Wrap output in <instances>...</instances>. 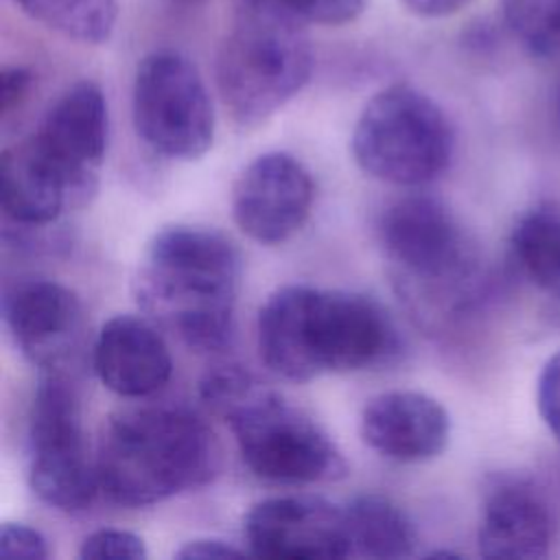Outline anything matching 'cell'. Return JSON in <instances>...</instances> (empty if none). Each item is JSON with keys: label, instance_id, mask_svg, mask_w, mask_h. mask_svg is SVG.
Here are the masks:
<instances>
[{"label": "cell", "instance_id": "obj_22", "mask_svg": "<svg viewBox=\"0 0 560 560\" xmlns=\"http://www.w3.org/2000/svg\"><path fill=\"white\" fill-rule=\"evenodd\" d=\"M79 558L83 560H144V540L127 529H96L81 542Z\"/></svg>", "mask_w": 560, "mask_h": 560}, {"label": "cell", "instance_id": "obj_18", "mask_svg": "<svg viewBox=\"0 0 560 560\" xmlns=\"http://www.w3.org/2000/svg\"><path fill=\"white\" fill-rule=\"evenodd\" d=\"M352 553L368 558L411 556L418 534L409 514L383 494H359L346 508Z\"/></svg>", "mask_w": 560, "mask_h": 560}, {"label": "cell", "instance_id": "obj_9", "mask_svg": "<svg viewBox=\"0 0 560 560\" xmlns=\"http://www.w3.org/2000/svg\"><path fill=\"white\" fill-rule=\"evenodd\" d=\"M378 243L407 291L448 287L472 265L462 225L440 199L429 195L392 201L378 219Z\"/></svg>", "mask_w": 560, "mask_h": 560}, {"label": "cell", "instance_id": "obj_10", "mask_svg": "<svg viewBox=\"0 0 560 560\" xmlns=\"http://www.w3.org/2000/svg\"><path fill=\"white\" fill-rule=\"evenodd\" d=\"M315 188L311 173L289 153L271 151L252 160L232 188L236 225L256 243L278 245L308 219Z\"/></svg>", "mask_w": 560, "mask_h": 560}, {"label": "cell", "instance_id": "obj_14", "mask_svg": "<svg viewBox=\"0 0 560 560\" xmlns=\"http://www.w3.org/2000/svg\"><path fill=\"white\" fill-rule=\"evenodd\" d=\"M39 142L72 177L81 201L96 188L107 147V103L94 81H77L46 112Z\"/></svg>", "mask_w": 560, "mask_h": 560}, {"label": "cell", "instance_id": "obj_8", "mask_svg": "<svg viewBox=\"0 0 560 560\" xmlns=\"http://www.w3.org/2000/svg\"><path fill=\"white\" fill-rule=\"evenodd\" d=\"M133 127L142 142L168 160H197L214 138V109L197 66L175 50L147 55L131 92Z\"/></svg>", "mask_w": 560, "mask_h": 560}, {"label": "cell", "instance_id": "obj_13", "mask_svg": "<svg viewBox=\"0 0 560 560\" xmlns=\"http://www.w3.org/2000/svg\"><path fill=\"white\" fill-rule=\"evenodd\" d=\"M448 435V411L422 392L378 394L368 400L361 413L363 442L392 462H429L446 448Z\"/></svg>", "mask_w": 560, "mask_h": 560}, {"label": "cell", "instance_id": "obj_6", "mask_svg": "<svg viewBox=\"0 0 560 560\" xmlns=\"http://www.w3.org/2000/svg\"><path fill=\"white\" fill-rule=\"evenodd\" d=\"M455 136L442 107L424 92L396 83L376 92L352 131V155L372 177L418 186L442 175Z\"/></svg>", "mask_w": 560, "mask_h": 560}, {"label": "cell", "instance_id": "obj_1", "mask_svg": "<svg viewBox=\"0 0 560 560\" xmlns=\"http://www.w3.org/2000/svg\"><path fill=\"white\" fill-rule=\"evenodd\" d=\"M258 350L282 378L313 381L383 365L398 354L400 337L370 295L289 284L258 313Z\"/></svg>", "mask_w": 560, "mask_h": 560}, {"label": "cell", "instance_id": "obj_2", "mask_svg": "<svg viewBox=\"0 0 560 560\" xmlns=\"http://www.w3.org/2000/svg\"><path fill=\"white\" fill-rule=\"evenodd\" d=\"M241 254L217 230L168 225L149 241L133 280L142 308L195 350L230 343Z\"/></svg>", "mask_w": 560, "mask_h": 560}, {"label": "cell", "instance_id": "obj_5", "mask_svg": "<svg viewBox=\"0 0 560 560\" xmlns=\"http://www.w3.org/2000/svg\"><path fill=\"white\" fill-rule=\"evenodd\" d=\"M313 50L300 20L273 0H238L221 44L217 85L238 125H258L311 79Z\"/></svg>", "mask_w": 560, "mask_h": 560}, {"label": "cell", "instance_id": "obj_20", "mask_svg": "<svg viewBox=\"0 0 560 560\" xmlns=\"http://www.w3.org/2000/svg\"><path fill=\"white\" fill-rule=\"evenodd\" d=\"M13 2L31 20L81 44L107 42L118 18L116 0H13Z\"/></svg>", "mask_w": 560, "mask_h": 560}, {"label": "cell", "instance_id": "obj_17", "mask_svg": "<svg viewBox=\"0 0 560 560\" xmlns=\"http://www.w3.org/2000/svg\"><path fill=\"white\" fill-rule=\"evenodd\" d=\"M477 545L492 560L545 558L551 547V516L532 488L503 481L488 492Z\"/></svg>", "mask_w": 560, "mask_h": 560}, {"label": "cell", "instance_id": "obj_4", "mask_svg": "<svg viewBox=\"0 0 560 560\" xmlns=\"http://www.w3.org/2000/svg\"><path fill=\"white\" fill-rule=\"evenodd\" d=\"M201 400L232 429L247 468L273 483L341 479L348 464L330 435L302 409L238 365H217L199 383Z\"/></svg>", "mask_w": 560, "mask_h": 560}, {"label": "cell", "instance_id": "obj_24", "mask_svg": "<svg viewBox=\"0 0 560 560\" xmlns=\"http://www.w3.org/2000/svg\"><path fill=\"white\" fill-rule=\"evenodd\" d=\"M50 556L46 538L24 523L0 525V558L2 560H46Z\"/></svg>", "mask_w": 560, "mask_h": 560}, {"label": "cell", "instance_id": "obj_15", "mask_svg": "<svg viewBox=\"0 0 560 560\" xmlns=\"http://www.w3.org/2000/svg\"><path fill=\"white\" fill-rule=\"evenodd\" d=\"M0 203L15 225L44 228L81 197L68 171L33 133L2 153Z\"/></svg>", "mask_w": 560, "mask_h": 560}, {"label": "cell", "instance_id": "obj_16", "mask_svg": "<svg viewBox=\"0 0 560 560\" xmlns=\"http://www.w3.org/2000/svg\"><path fill=\"white\" fill-rule=\"evenodd\" d=\"M92 365L101 383L127 398H140L166 385L171 352L158 328L138 315H114L94 341Z\"/></svg>", "mask_w": 560, "mask_h": 560}, {"label": "cell", "instance_id": "obj_25", "mask_svg": "<svg viewBox=\"0 0 560 560\" xmlns=\"http://www.w3.org/2000/svg\"><path fill=\"white\" fill-rule=\"evenodd\" d=\"M536 402L542 422L560 442V352L551 354L538 374Z\"/></svg>", "mask_w": 560, "mask_h": 560}, {"label": "cell", "instance_id": "obj_23", "mask_svg": "<svg viewBox=\"0 0 560 560\" xmlns=\"http://www.w3.org/2000/svg\"><path fill=\"white\" fill-rule=\"evenodd\" d=\"M300 22L339 26L359 18L365 0H273Z\"/></svg>", "mask_w": 560, "mask_h": 560}, {"label": "cell", "instance_id": "obj_30", "mask_svg": "<svg viewBox=\"0 0 560 560\" xmlns=\"http://www.w3.org/2000/svg\"><path fill=\"white\" fill-rule=\"evenodd\" d=\"M188 2H190V0H188Z\"/></svg>", "mask_w": 560, "mask_h": 560}, {"label": "cell", "instance_id": "obj_27", "mask_svg": "<svg viewBox=\"0 0 560 560\" xmlns=\"http://www.w3.org/2000/svg\"><path fill=\"white\" fill-rule=\"evenodd\" d=\"M245 549L234 547L232 542H225L221 538H195L184 542L175 558L179 560H214V558H243Z\"/></svg>", "mask_w": 560, "mask_h": 560}, {"label": "cell", "instance_id": "obj_26", "mask_svg": "<svg viewBox=\"0 0 560 560\" xmlns=\"http://www.w3.org/2000/svg\"><path fill=\"white\" fill-rule=\"evenodd\" d=\"M33 88V74L26 68L13 66L2 70V88H0V103H2V116H9L13 109H18L31 94Z\"/></svg>", "mask_w": 560, "mask_h": 560}, {"label": "cell", "instance_id": "obj_21", "mask_svg": "<svg viewBox=\"0 0 560 560\" xmlns=\"http://www.w3.org/2000/svg\"><path fill=\"white\" fill-rule=\"evenodd\" d=\"M499 9L516 42L560 70V0H499Z\"/></svg>", "mask_w": 560, "mask_h": 560}, {"label": "cell", "instance_id": "obj_7", "mask_svg": "<svg viewBox=\"0 0 560 560\" xmlns=\"http://www.w3.org/2000/svg\"><path fill=\"white\" fill-rule=\"evenodd\" d=\"M28 479L44 503L63 512L88 510L101 490L81 400L63 370H44L35 387L28 418Z\"/></svg>", "mask_w": 560, "mask_h": 560}, {"label": "cell", "instance_id": "obj_12", "mask_svg": "<svg viewBox=\"0 0 560 560\" xmlns=\"http://www.w3.org/2000/svg\"><path fill=\"white\" fill-rule=\"evenodd\" d=\"M245 538L265 558H346L352 542L346 510L319 497H276L245 516Z\"/></svg>", "mask_w": 560, "mask_h": 560}, {"label": "cell", "instance_id": "obj_19", "mask_svg": "<svg viewBox=\"0 0 560 560\" xmlns=\"http://www.w3.org/2000/svg\"><path fill=\"white\" fill-rule=\"evenodd\" d=\"M510 245L521 271L540 291L560 298V210L538 206L523 214Z\"/></svg>", "mask_w": 560, "mask_h": 560}, {"label": "cell", "instance_id": "obj_29", "mask_svg": "<svg viewBox=\"0 0 560 560\" xmlns=\"http://www.w3.org/2000/svg\"><path fill=\"white\" fill-rule=\"evenodd\" d=\"M553 118H556V125L560 127V81L553 90Z\"/></svg>", "mask_w": 560, "mask_h": 560}, {"label": "cell", "instance_id": "obj_28", "mask_svg": "<svg viewBox=\"0 0 560 560\" xmlns=\"http://www.w3.org/2000/svg\"><path fill=\"white\" fill-rule=\"evenodd\" d=\"M475 0H400V4L418 18H448L466 9Z\"/></svg>", "mask_w": 560, "mask_h": 560}, {"label": "cell", "instance_id": "obj_3", "mask_svg": "<svg viewBox=\"0 0 560 560\" xmlns=\"http://www.w3.org/2000/svg\"><path fill=\"white\" fill-rule=\"evenodd\" d=\"M96 470L116 505L144 508L212 481L219 444L208 424L184 407L120 411L103 429Z\"/></svg>", "mask_w": 560, "mask_h": 560}, {"label": "cell", "instance_id": "obj_11", "mask_svg": "<svg viewBox=\"0 0 560 560\" xmlns=\"http://www.w3.org/2000/svg\"><path fill=\"white\" fill-rule=\"evenodd\" d=\"M2 315L20 352L42 372L61 370L85 330L77 293L48 278L11 282L2 295Z\"/></svg>", "mask_w": 560, "mask_h": 560}]
</instances>
